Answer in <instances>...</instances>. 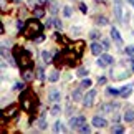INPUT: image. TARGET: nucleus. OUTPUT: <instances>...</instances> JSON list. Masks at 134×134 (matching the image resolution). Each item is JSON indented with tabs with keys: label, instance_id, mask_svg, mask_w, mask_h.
<instances>
[{
	"label": "nucleus",
	"instance_id": "nucleus-6",
	"mask_svg": "<svg viewBox=\"0 0 134 134\" xmlns=\"http://www.w3.org/2000/svg\"><path fill=\"white\" fill-rule=\"evenodd\" d=\"M94 98H96V91H94V90H90V91L85 94V98H83V104H85L86 108H88V106H93Z\"/></svg>",
	"mask_w": 134,
	"mask_h": 134
},
{
	"label": "nucleus",
	"instance_id": "nucleus-26",
	"mask_svg": "<svg viewBox=\"0 0 134 134\" xmlns=\"http://www.w3.org/2000/svg\"><path fill=\"white\" fill-rule=\"evenodd\" d=\"M48 3H50V12L51 13H56V12H58V3H56V2L51 0V2H48Z\"/></svg>",
	"mask_w": 134,
	"mask_h": 134
},
{
	"label": "nucleus",
	"instance_id": "nucleus-39",
	"mask_svg": "<svg viewBox=\"0 0 134 134\" xmlns=\"http://www.w3.org/2000/svg\"><path fill=\"white\" fill-rule=\"evenodd\" d=\"M53 20H55V27L58 28V30H61V28H63V25H61V22H60L58 18H53Z\"/></svg>",
	"mask_w": 134,
	"mask_h": 134
},
{
	"label": "nucleus",
	"instance_id": "nucleus-30",
	"mask_svg": "<svg viewBox=\"0 0 134 134\" xmlns=\"http://www.w3.org/2000/svg\"><path fill=\"white\" fill-rule=\"evenodd\" d=\"M25 25H27L25 22H22V20H17V30H18L20 33H22L23 30H25Z\"/></svg>",
	"mask_w": 134,
	"mask_h": 134
},
{
	"label": "nucleus",
	"instance_id": "nucleus-19",
	"mask_svg": "<svg viewBox=\"0 0 134 134\" xmlns=\"http://www.w3.org/2000/svg\"><path fill=\"white\" fill-rule=\"evenodd\" d=\"M37 126H38V129L40 131H45L46 129V121H45V114L40 116V119L37 121Z\"/></svg>",
	"mask_w": 134,
	"mask_h": 134
},
{
	"label": "nucleus",
	"instance_id": "nucleus-4",
	"mask_svg": "<svg viewBox=\"0 0 134 134\" xmlns=\"http://www.w3.org/2000/svg\"><path fill=\"white\" fill-rule=\"evenodd\" d=\"M113 63H114V58H113L111 55H108V53H101L99 58H98V65H99L101 68H106V66H109Z\"/></svg>",
	"mask_w": 134,
	"mask_h": 134
},
{
	"label": "nucleus",
	"instance_id": "nucleus-38",
	"mask_svg": "<svg viewBox=\"0 0 134 134\" xmlns=\"http://www.w3.org/2000/svg\"><path fill=\"white\" fill-rule=\"evenodd\" d=\"M43 40H45V35L40 33L38 37H35V43H40V42H43Z\"/></svg>",
	"mask_w": 134,
	"mask_h": 134
},
{
	"label": "nucleus",
	"instance_id": "nucleus-44",
	"mask_svg": "<svg viewBox=\"0 0 134 134\" xmlns=\"http://www.w3.org/2000/svg\"><path fill=\"white\" fill-rule=\"evenodd\" d=\"M127 2H129V3L132 5V7H134V0H127Z\"/></svg>",
	"mask_w": 134,
	"mask_h": 134
},
{
	"label": "nucleus",
	"instance_id": "nucleus-47",
	"mask_svg": "<svg viewBox=\"0 0 134 134\" xmlns=\"http://www.w3.org/2000/svg\"><path fill=\"white\" fill-rule=\"evenodd\" d=\"M96 2H103V0H96Z\"/></svg>",
	"mask_w": 134,
	"mask_h": 134
},
{
	"label": "nucleus",
	"instance_id": "nucleus-5",
	"mask_svg": "<svg viewBox=\"0 0 134 134\" xmlns=\"http://www.w3.org/2000/svg\"><path fill=\"white\" fill-rule=\"evenodd\" d=\"M86 122L85 116H75V118H70V127L71 129H80L81 126H83Z\"/></svg>",
	"mask_w": 134,
	"mask_h": 134
},
{
	"label": "nucleus",
	"instance_id": "nucleus-34",
	"mask_svg": "<svg viewBox=\"0 0 134 134\" xmlns=\"http://www.w3.org/2000/svg\"><path fill=\"white\" fill-rule=\"evenodd\" d=\"M13 88L17 90V91H23L25 90V83H23V81H18V83H15Z\"/></svg>",
	"mask_w": 134,
	"mask_h": 134
},
{
	"label": "nucleus",
	"instance_id": "nucleus-13",
	"mask_svg": "<svg viewBox=\"0 0 134 134\" xmlns=\"http://www.w3.org/2000/svg\"><path fill=\"white\" fill-rule=\"evenodd\" d=\"M111 38L114 40V42H116L118 45H122V38H121L119 32H118V28H114V27L111 28Z\"/></svg>",
	"mask_w": 134,
	"mask_h": 134
},
{
	"label": "nucleus",
	"instance_id": "nucleus-18",
	"mask_svg": "<svg viewBox=\"0 0 134 134\" xmlns=\"http://www.w3.org/2000/svg\"><path fill=\"white\" fill-rule=\"evenodd\" d=\"M81 90H83V88L80 86L78 90H75V91H73V94H71V98H73L75 101H80V99H83V98H85V96H83V93H81Z\"/></svg>",
	"mask_w": 134,
	"mask_h": 134
},
{
	"label": "nucleus",
	"instance_id": "nucleus-46",
	"mask_svg": "<svg viewBox=\"0 0 134 134\" xmlns=\"http://www.w3.org/2000/svg\"><path fill=\"white\" fill-rule=\"evenodd\" d=\"M13 2H15V3H18V2H20V0H13Z\"/></svg>",
	"mask_w": 134,
	"mask_h": 134
},
{
	"label": "nucleus",
	"instance_id": "nucleus-41",
	"mask_svg": "<svg viewBox=\"0 0 134 134\" xmlns=\"http://www.w3.org/2000/svg\"><path fill=\"white\" fill-rule=\"evenodd\" d=\"M103 46H104V50H108L109 48V42H108V40H103Z\"/></svg>",
	"mask_w": 134,
	"mask_h": 134
},
{
	"label": "nucleus",
	"instance_id": "nucleus-31",
	"mask_svg": "<svg viewBox=\"0 0 134 134\" xmlns=\"http://www.w3.org/2000/svg\"><path fill=\"white\" fill-rule=\"evenodd\" d=\"M111 132H124V127L119 126V124H114L111 127Z\"/></svg>",
	"mask_w": 134,
	"mask_h": 134
},
{
	"label": "nucleus",
	"instance_id": "nucleus-11",
	"mask_svg": "<svg viewBox=\"0 0 134 134\" xmlns=\"http://www.w3.org/2000/svg\"><path fill=\"white\" fill-rule=\"evenodd\" d=\"M103 50H104V46H101V43H98L96 40L91 43V53L93 55H96V56H99L103 53Z\"/></svg>",
	"mask_w": 134,
	"mask_h": 134
},
{
	"label": "nucleus",
	"instance_id": "nucleus-45",
	"mask_svg": "<svg viewBox=\"0 0 134 134\" xmlns=\"http://www.w3.org/2000/svg\"><path fill=\"white\" fill-rule=\"evenodd\" d=\"M131 63H132V65H134V56H132V58H131Z\"/></svg>",
	"mask_w": 134,
	"mask_h": 134
},
{
	"label": "nucleus",
	"instance_id": "nucleus-40",
	"mask_svg": "<svg viewBox=\"0 0 134 134\" xmlns=\"http://www.w3.org/2000/svg\"><path fill=\"white\" fill-rule=\"evenodd\" d=\"M80 10H81L83 13H86V12H88V8H86V5H85V3H80Z\"/></svg>",
	"mask_w": 134,
	"mask_h": 134
},
{
	"label": "nucleus",
	"instance_id": "nucleus-43",
	"mask_svg": "<svg viewBox=\"0 0 134 134\" xmlns=\"http://www.w3.org/2000/svg\"><path fill=\"white\" fill-rule=\"evenodd\" d=\"M38 2L42 3V5H45V3H48V0H38Z\"/></svg>",
	"mask_w": 134,
	"mask_h": 134
},
{
	"label": "nucleus",
	"instance_id": "nucleus-25",
	"mask_svg": "<svg viewBox=\"0 0 134 134\" xmlns=\"http://www.w3.org/2000/svg\"><path fill=\"white\" fill-rule=\"evenodd\" d=\"M106 93H108L109 96H118V94H121V91H119V90H116V88H108Z\"/></svg>",
	"mask_w": 134,
	"mask_h": 134
},
{
	"label": "nucleus",
	"instance_id": "nucleus-2",
	"mask_svg": "<svg viewBox=\"0 0 134 134\" xmlns=\"http://www.w3.org/2000/svg\"><path fill=\"white\" fill-rule=\"evenodd\" d=\"M13 56H15V60H17V66L20 70L32 68V65H33L32 56H30V53L25 51L22 46H15V48H13Z\"/></svg>",
	"mask_w": 134,
	"mask_h": 134
},
{
	"label": "nucleus",
	"instance_id": "nucleus-20",
	"mask_svg": "<svg viewBox=\"0 0 134 134\" xmlns=\"http://www.w3.org/2000/svg\"><path fill=\"white\" fill-rule=\"evenodd\" d=\"M42 58H43V61L45 63H51V61H53V55L50 53V51H42Z\"/></svg>",
	"mask_w": 134,
	"mask_h": 134
},
{
	"label": "nucleus",
	"instance_id": "nucleus-35",
	"mask_svg": "<svg viewBox=\"0 0 134 134\" xmlns=\"http://www.w3.org/2000/svg\"><path fill=\"white\" fill-rule=\"evenodd\" d=\"M76 75H78V76H81V78H85V76L88 75V70H86V68H80V70H78V73H76Z\"/></svg>",
	"mask_w": 134,
	"mask_h": 134
},
{
	"label": "nucleus",
	"instance_id": "nucleus-22",
	"mask_svg": "<svg viewBox=\"0 0 134 134\" xmlns=\"http://www.w3.org/2000/svg\"><path fill=\"white\" fill-rule=\"evenodd\" d=\"M114 13H116V18H118V20H121V18H122V12H121V3H119V2H116V3H114Z\"/></svg>",
	"mask_w": 134,
	"mask_h": 134
},
{
	"label": "nucleus",
	"instance_id": "nucleus-36",
	"mask_svg": "<svg viewBox=\"0 0 134 134\" xmlns=\"http://www.w3.org/2000/svg\"><path fill=\"white\" fill-rule=\"evenodd\" d=\"M43 73H45V71H43L42 68H38V70H37V78H38V80H43V78H45Z\"/></svg>",
	"mask_w": 134,
	"mask_h": 134
},
{
	"label": "nucleus",
	"instance_id": "nucleus-9",
	"mask_svg": "<svg viewBox=\"0 0 134 134\" xmlns=\"http://www.w3.org/2000/svg\"><path fill=\"white\" fill-rule=\"evenodd\" d=\"M33 78H35V73H33L32 68H25V70H22V80L25 81V83H30Z\"/></svg>",
	"mask_w": 134,
	"mask_h": 134
},
{
	"label": "nucleus",
	"instance_id": "nucleus-12",
	"mask_svg": "<svg viewBox=\"0 0 134 134\" xmlns=\"http://www.w3.org/2000/svg\"><path fill=\"white\" fill-rule=\"evenodd\" d=\"M61 99V93L58 90H51L48 93V101L50 103H56V101H60Z\"/></svg>",
	"mask_w": 134,
	"mask_h": 134
},
{
	"label": "nucleus",
	"instance_id": "nucleus-33",
	"mask_svg": "<svg viewBox=\"0 0 134 134\" xmlns=\"http://www.w3.org/2000/svg\"><path fill=\"white\" fill-rule=\"evenodd\" d=\"M60 111H61V108H60L58 104H55L53 108H51V111H50V113H51L53 116H58V114H60Z\"/></svg>",
	"mask_w": 134,
	"mask_h": 134
},
{
	"label": "nucleus",
	"instance_id": "nucleus-32",
	"mask_svg": "<svg viewBox=\"0 0 134 134\" xmlns=\"http://www.w3.org/2000/svg\"><path fill=\"white\" fill-rule=\"evenodd\" d=\"M78 131H80V132H85V134H86V132L90 134V132H91V127H90V126H88V124H86V122H85V124L81 126V127H80Z\"/></svg>",
	"mask_w": 134,
	"mask_h": 134
},
{
	"label": "nucleus",
	"instance_id": "nucleus-1",
	"mask_svg": "<svg viewBox=\"0 0 134 134\" xmlns=\"http://www.w3.org/2000/svg\"><path fill=\"white\" fill-rule=\"evenodd\" d=\"M20 106L25 113H32L35 108L38 106V101H37V96H33V93L30 90H23L22 94H20Z\"/></svg>",
	"mask_w": 134,
	"mask_h": 134
},
{
	"label": "nucleus",
	"instance_id": "nucleus-17",
	"mask_svg": "<svg viewBox=\"0 0 134 134\" xmlns=\"http://www.w3.org/2000/svg\"><path fill=\"white\" fill-rule=\"evenodd\" d=\"M60 78V73H58V70H53V71H50V75H48V81L50 83H55V81H58Z\"/></svg>",
	"mask_w": 134,
	"mask_h": 134
},
{
	"label": "nucleus",
	"instance_id": "nucleus-37",
	"mask_svg": "<svg viewBox=\"0 0 134 134\" xmlns=\"http://www.w3.org/2000/svg\"><path fill=\"white\" fill-rule=\"evenodd\" d=\"M126 53L129 55V56H134V45H131V46H127V48H126Z\"/></svg>",
	"mask_w": 134,
	"mask_h": 134
},
{
	"label": "nucleus",
	"instance_id": "nucleus-3",
	"mask_svg": "<svg viewBox=\"0 0 134 134\" xmlns=\"http://www.w3.org/2000/svg\"><path fill=\"white\" fill-rule=\"evenodd\" d=\"M43 32V27L40 25V22H38V18H30V20H27V25H25V30H23V35L25 37H28V38H32V40H35V37H38L40 33Z\"/></svg>",
	"mask_w": 134,
	"mask_h": 134
},
{
	"label": "nucleus",
	"instance_id": "nucleus-42",
	"mask_svg": "<svg viewBox=\"0 0 134 134\" xmlns=\"http://www.w3.org/2000/svg\"><path fill=\"white\" fill-rule=\"evenodd\" d=\"M98 83H99V85H104L106 83V78H104V76H101V78L98 80Z\"/></svg>",
	"mask_w": 134,
	"mask_h": 134
},
{
	"label": "nucleus",
	"instance_id": "nucleus-28",
	"mask_svg": "<svg viewBox=\"0 0 134 134\" xmlns=\"http://www.w3.org/2000/svg\"><path fill=\"white\" fill-rule=\"evenodd\" d=\"M71 13H73V8H71V7H68V5H66V7L63 8V15H65L66 18H68V17H71Z\"/></svg>",
	"mask_w": 134,
	"mask_h": 134
},
{
	"label": "nucleus",
	"instance_id": "nucleus-27",
	"mask_svg": "<svg viewBox=\"0 0 134 134\" xmlns=\"http://www.w3.org/2000/svg\"><path fill=\"white\" fill-rule=\"evenodd\" d=\"M90 38H91V40H99V38H101V33L98 32V30H93V32L90 33Z\"/></svg>",
	"mask_w": 134,
	"mask_h": 134
},
{
	"label": "nucleus",
	"instance_id": "nucleus-29",
	"mask_svg": "<svg viewBox=\"0 0 134 134\" xmlns=\"http://www.w3.org/2000/svg\"><path fill=\"white\" fill-rule=\"evenodd\" d=\"M80 86H81L83 90H88L90 86H91V80H90V78H88V80H83V81H81V85H80Z\"/></svg>",
	"mask_w": 134,
	"mask_h": 134
},
{
	"label": "nucleus",
	"instance_id": "nucleus-10",
	"mask_svg": "<svg viewBox=\"0 0 134 134\" xmlns=\"http://www.w3.org/2000/svg\"><path fill=\"white\" fill-rule=\"evenodd\" d=\"M118 108V104H114V103H106V104H103L99 108V114H108V113H113Z\"/></svg>",
	"mask_w": 134,
	"mask_h": 134
},
{
	"label": "nucleus",
	"instance_id": "nucleus-7",
	"mask_svg": "<svg viewBox=\"0 0 134 134\" xmlns=\"http://www.w3.org/2000/svg\"><path fill=\"white\" fill-rule=\"evenodd\" d=\"M91 124L94 126V127H98V129H103V127L108 126V121L103 116H94V118H93V121H91Z\"/></svg>",
	"mask_w": 134,
	"mask_h": 134
},
{
	"label": "nucleus",
	"instance_id": "nucleus-15",
	"mask_svg": "<svg viewBox=\"0 0 134 134\" xmlns=\"http://www.w3.org/2000/svg\"><path fill=\"white\" fill-rule=\"evenodd\" d=\"M33 17L38 18V20L43 18V17H45V10H43L42 7H35V8H33Z\"/></svg>",
	"mask_w": 134,
	"mask_h": 134
},
{
	"label": "nucleus",
	"instance_id": "nucleus-16",
	"mask_svg": "<svg viewBox=\"0 0 134 134\" xmlns=\"http://www.w3.org/2000/svg\"><path fill=\"white\" fill-rule=\"evenodd\" d=\"M73 50H76V55L81 56V55H83V50H85V42H81V40H80V42H76Z\"/></svg>",
	"mask_w": 134,
	"mask_h": 134
},
{
	"label": "nucleus",
	"instance_id": "nucleus-23",
	"mask_svg": "<svg viewBox=\"0 0 134 134\" xmlns=\"http://www.w3.org/2000/svg\"><path fill=\"white\" fill-rule=\"evenodd\" d=\"M53 131H55V132H65V126H63V122H61V121H56V122H55V126H53Z\"/></svg>",
	"mask_w": 134,
	"mask_h": 134
},
{
	"label": "nucleus",
	"instance_id": "nucleus-24",
	"mask_svg": "<svg viewBox=\"0 0 134 134\" xmlns=\"http://www.w3.org/2000/svg\"><path fill=\"white\" fill-rule=\"evenodd\" d=\"M109 23V20H108L106 17H98L96 18V25H101V27H104V25Z\"/></svg>",
	"mask_w": 134,
	"mask_h": 134
},
{
	"label": "nucleus",
	"instance_id": "nucleus-21",
	"mask_svg": "<svg viewBox=\"0 0 134 134\" xmlns=\"http://www.w3.org/2000/svg\"><path fill=\"white\" fill-rule=\"evenodd\" d=\"M124 121H126V122H132V121H134V111H132V109H127V111L124 113Z\"/></svg>",
	"mask_w": 134,
	"mask_h": 134
},
{
	"label": "nucleus",
	"instance_id": "nucleus-8",
	"mask_svg": "<svg viewBox=\"0 0 134 134\" xmlns=\"http://www.w3.org/2000/svg\"><path fill=\"white\" fill-rule=\"evenodd\" d=\"M17 111H18V106L17 104H10L8 108H5V109H3V118H5V119L8 118V119H10V118H13L15 114H17Z\"/></svg>",
	"mask_w": 134,
	"mask_h": 134
},
{
	"label": "nucleus",
	"instance_id": "nucleus-14",
	"mask_svg": "<svg viewBox=\"0 0 134 134\" xmlns=\"http://www.w3.org/2000/svg\"><path fill=\"white\" fill-rule=\"evenodd\" d=\"M131 91H132V83H127V85H124L121 88V96L122 98H127L131 94Z\"/></svg>",
	"mask_w": 134,
	"mask_h": 134
}]
</instances>
